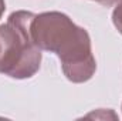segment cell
<instances>
[{"mask_svg": "<svg viewBox=\"0 0 122 121\" xmlns=\"http://www.w3.org/2000/svg\"><path fill=\"white\" fill-rule=\"evenodd\" d=\"M33 19L31 13L17 11L0 27V71L10 77H30L40 67L41 54L30 30Z\"/></svg>", "mask_w": 122, "mask_h": 121, "instance_id": "2", "label": "cell"}, {"mask_svg": "<svg viewBox=\"0 0 122 121\" xmlns=\"http://www.w3.org/2000/svg\"><path fill=\"white\" fill-rule=\"evenodd\" d=\"M97 1H99V3H102V4H107V6H109V4H112L115 0H97Z\"/></svg>", "mask_w": 122, "mask_h": 121, "instance_id": "4", "label": "cell"}, {"mask_svg": "<svg viewBox=\"0 0 122 121\" xmlns=\"http://www.w3.org/2000/svg\"><path fill=\"white\" fill-rule=\"evenodd\" d=\"M114 23H115V26L118 27V30L122 33V0H119L118 7H117L115 11H114Z\"/></svg>", "mask_w": 122, "mask_h": 121, "instance_id": "3", "label": "cell"}, {"mask_svg": "<svg viewBox=\"0 0 122 121\" xmlns=\"http://www.w3.org/2000/svg\"><path fill=\"white\" fill-rule=\"evenodd\" d=\"M3 9H4V3H3V0H0V16H1V11H3Z\"/></svg>", "mask_w": 122, "mask_h": 121, "instance_id": "5", "label": "cell"}, {"mask_svg": "<svg viewBox=\"0 0 122 121\" xmlns=\"http://www.w3.org/2000/svg\"><path fill=\"white\" fill-rule=\"evenodd\" d=\"M30 30L37 47L58 54L70 80L84 81L91 77L95 61L84 29L77 27L64 14L44 13L33 19Z\"/></svg>", "mask_w": 122, "mask_h": 121, "instance_id": "1", "label": "cell"}]
</instances>
